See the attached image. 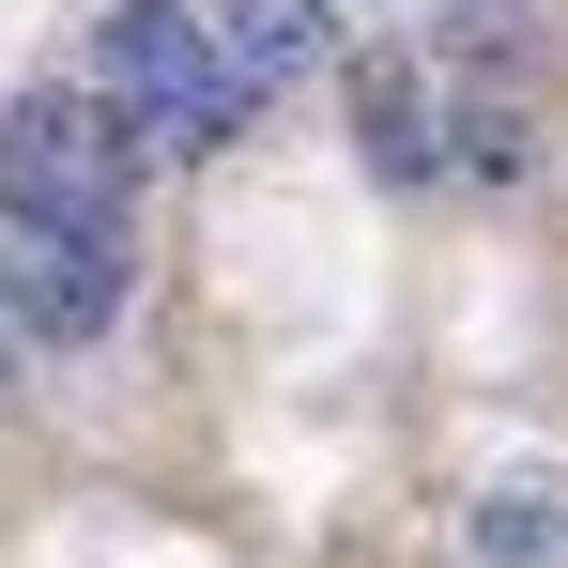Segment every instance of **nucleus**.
Masks as SVG:
<instances>
[{
	"label": "nucleus",
	"instance_id": "f257e3e1",
	"mask_svg": "<svg viewBox=\"0 0 568 568\" xmlns=\"http://www.w3.org/2000/svg\"><path fill=\"white\" fill-rule=\"evenodd\" d=\"M0 231L47 246H139V123L93 93H16L0 108Z\"/></svg>",
	"mask_w": 568,
	"mask_h": 568
},
{
	"label": "nucleus",
	"instance_id": "f03ea898",
	"mask_svg": "<svg viewBox=\"0 0 568 568\" xmlns=\"http://www.w3.org/2000/svg\"><path fill=\"white\" fill-rule=\"evenodd\" d=\"M108 108H123L154 154H215V139L246 123V78H231V47H215V16H185V0H108Z\"/></svg>",
	"mask_w": 568,
	"mask_h": 568
},
{
	"label": "nucleus",
	"instance_id": "7ed1b4c3",
	"mask_svg": "<svg viewBox=\"0 0 568 568\" xmlns=\"http://www.w3.org/2000/svg\"><path fill=\"white\" fill-rule=\"evenodd\" d=\"M0 292H16V323H31V338H108V307H123V262H108V246H47V231H16Z\"/></svg>",
	"mask_w": 568,
	"mask_h": 568
},
{
	"label": "nucleus",
	"instance_id": "20e7f679",
	"mask_svg": "<svg viewBox=\"0 0 568 568\" xmlns=\"http://www.w3.org/2000/svg\"><path fill=\"white\" fill-rule=\"evenodd\" d=\"M215 47H231L246 93H277V78H307L338 31H323V0H215Z\"/></svg>",
	"mask_w": 568,
	"mask_h": 568
},
{
	"label": "nucleus",
	"instance_id": "39448f33",
	"mask_svg": "<svg viewBox=\"0 0 568 568\" xmlns=\"http://www.w3.org/2000/svg\"><path fill=\"white\" fill-rule=\"evenodd\" d=\"M476 554L538 568V554H554V507H538V491H491V507H476Z\"/></svg>",
	"mask_w": 568,
	"mask_h": 568
}]
</instances>
